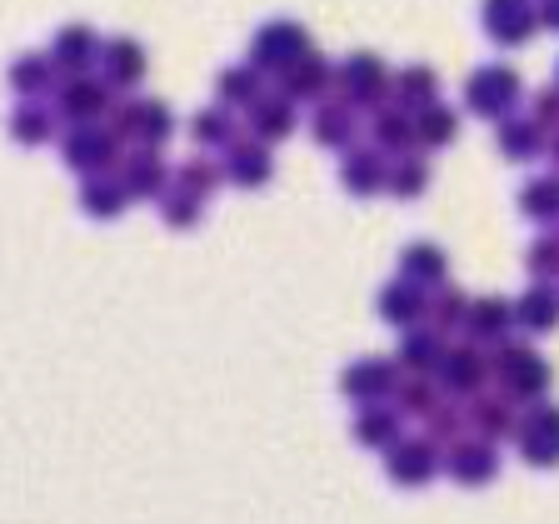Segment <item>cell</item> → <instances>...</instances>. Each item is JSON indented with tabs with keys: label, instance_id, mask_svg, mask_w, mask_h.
<instances>
[{
	"label": "cell",
	"instance_id": "52a82bcc",
	"mask_svg": "<svg viewBox=\"0 0 559 524\" xmlns=\"http://www.w3.org/2000/svg\"><path fill=\"white\" fill-rule=\"evenodd\" d=\"M340 390H345L349 405H384V400L400 390V370L390 360H374V355H365V360H355L345 374H340Z\"/></svg>",
	"mask_w": 559,
	"mask_h": 524
},
{
	"label": "cell",
	"instance_id": "b9f144b4",
	"mask_svg": "<svg viewBox=\"0 0 559 524\" xmlns=\"http://www.w3.org/2000/svg\"><path fill=\"white\" fill-rule=\"evenodd\" d=\"M469 305H475V300H465V290H454V285H444V290L430 300V325H435V330H454V325H465V320H469Z\"/></svg>",
	"mask_w": 559,
	"mask_h": 524
},
{
	"label": "cell",
	"instance_id": "ab89813d",
	"mask_svg": "<svg viewBox=\"0 0 559 524\" xmlns=\"http://www.w3.org/2000/svg\"><path fill=\"white\" fill-rule=\"evenodd\" d=\"M435 405H440V390H435L430 374H415V380H405L395 390V409H400V415H430Z\"/></svg>",
	"mask_w": 559,
	"mask_h": 524
},
{
	"label": "cell",
	"instance_id": "f35d334b",
	"mask_svg": "<svg viewBox=\"0 0 559 524\" xmlns=\"http://www.w3.org/2000/svg\"><path fill=\"white\" fill-rule=\"evenodd\" d=\"M465 430H469V409H460V405H435L430 415H425V434H430L435 444H454Z\"/></svg>",
	"mask_w": 559,
	"mask_h": 524
},
{
	"label": "cell",
	"instance_id": "603a6c76",
	"mask_svg": "<svg viewBox=\"0 0 559 524\" xmlns=\"http://www.w3.org/2000/svg\"><path fill=\"white\" fill-rule=\"evenodd\" d=\"M395 355H400V365H405L409 374H435V370H440V360H444V335L435 325L430 330H415V325H409Z\"/></svg>",
	"mask_w": 559,
	"mask_h": 524
},
{
	"label": "cell",
	"instance_id": "7402d4cb",
	"mask_svg": "<svg viewBox=\"0 0 559 524\" xmlns=\"http://www.w3.org/2000/svg\"><path fill=\"white\" fill-rule=\"evenodd\" d=\"M510 325H514V305L500 300V295L469 305L465 330H469V340H479V345H500V340L510 335Z\"/></svg>",
	"mask_w": 559,
	"mask_h": 524
},
{
	"label": "cell",
	"instance_id": "bcb514c9",
	"mask_svg": "<svg viewBox=\"0 0 559 524\" xmlns=\"http://www.w3.org/2000/svg\"><path fill=\"white\" fill-rule=\"evenodd\" d=\"M110 135H116V140H135V145L145 140V135H140V100L110 110Z\"/></svg>",
	"mask_w": 559,
	"mask_h": 524
},
{
	"label": "cell",
	"instance_id": "f907efd6",
	"mask_svg": "<svg viewBox=\"0 0 559 524\" xmlns=\"http://www.w3.org/2000/svg\"><path fill=\"white\" fill-rule=\"evenodd\" d=\"M555 85H559V70H555Z\"/></svg>",
	"mask_w": 559,
	"mask_h": 524
},
{
	"label": "cell",
	"instance_id": "9c48e42d",
	"mask_svg": "<svg viewBox=\"0 0 559 524\" xmlns=\"http://www.w3.org/2000/svg\"><path fill=\"white\" fill-rule=\"evenodd\" d=\"M435 475H440V444H435L430 434H425V440L390 444V479H395V485L419 489V485H430Z\"/></svg>",
	"mask_w": 559,
	"mask_h": 524
},
{
	"label": "cell",
	"instance_id": "7dc6e473",
	"mask_svg": "<svg viewBox=\"0 0 559 524\" xmlns=\"http://www.w3.org/2000/svg\"><path fill=\"white\" fill-rule=\"evenodd\" d=\"M530 110H535V120L545 126V135L549 130H559V85L555 91H539L535 100H530Z\"/></svg>",
	"mask_w": 559,
	"mask_h": 524
},
{
	"label": "cell",
	"instance_id": "5b68a950",
	"mask_svg": "<svg viewBox=\"0 0 559 524\" xmlns=\"http://www.w3.org/2000/svg\"><path fill=\"white\" fill-rule=\"evenodd\" d=\"M60 155L75 175H100L120 160V140L100 126H70V135L60 140Z\"/></svg>",
	"mask_w": 559,
	"mask_h": 524
},
{
	"label": "cell",
	"instance_id": "f6af8a7d",
	"mask_svg": "<svg viewBox=\"0 0 559 524\" xmlns=\"http://www.w3.org/2000/svg\"><path fill=\"white\" fill-rule=\"evenodd\" d=\"M140 145H165L175 135V120H170V105L165 100H140Z\"/></svg>",
	"mask_w": 559,
	"mask_h": 524
},
{
	"label": "cell",
	"instance_id": "3957f363",
	"mask_svg": "<svg viewBox=\"0 0 559 524\" xmlns=\"http://www.w3.org/2000/svg\"><path fill=\"white\" fill-rule=\"evenodd\" d=\"M465 100L475 116L485 120H504L514 110V100H520V75H514L510 66H485L469 75L465 85Z\"/></svg>",
	"mask_w": 559,
	"mask_h": 524
},
{
	"label": "cell",
	"instance_id": "ac0fdd59",
	"mask_svg": "<svg viewBox=\"0 0 559 524\" xmlns=\"http://www.w3.org/2000/svg\"><path fill=\"white\" fill-rule=\"evenodd\" d=\"M340 180H345L349 195H374V190L390 186V165H384V151H349L345 165H340Z\"/></svg>",
	"mask_w": 559,
	"mask_h": 524
},
{
	"label": "cell",
	"instance_id": "8fae6325",
	"mask_svg": "<svg viewBox=\"0 0 559 524\" xmlns=\"http://www.w3.org/2000/svg\"><path fill=\"white\" fill-rule=\"evenodd\" d=\"M444 469H450L460 485H489L500 475V454H495V440H454L450 454H444Z\"/></svg>",
	"mask_w": 559,
	"mask_h": 524
},
{
	"label": "cell",
	"instance_id": "8992f818",
	"mask_svg": "<svg viewBox=\"0 0 559 524\" xmlns=\"http://www.w3.org/2000/svg\"><path fill=\"white\" fill-rule=\"evenodd\" d=\"M310 50V35H305V25H295V21H270V25H260V35L250 40V66H260V70H285V66H295V60Z\"/></svg>",
	"mask_w": 559,
	"mask_h": 524
},
{
	"label": "cell",
	"instance_id": "1f68e13d",
	"mask_svg": "<svg viewBox=\"0 0 559 524\" xmlns=\"http://www.w3.org/2000/svg\"><path fill=\"white\" fill-rule=\"evenodd\" d=\"M56 56H21L11 66V85L25 95V100H35V95H46L50 85H56Z\"/></svg>",
	"mask_w": 559,
	"mask_h": 524
},
{
	"label": "cell",
	"instance_id": "8d00e7d4",
	"mask_svg": "<svg viewBox=\"0 0 559 524\" xmlns=\"http://www.w3.org/2000/svg\"><path fill=\"white\" fill-rule=\"evenodd\" d=\"M390 190L400 200H419L430 190V165L419 160V155H400V165H390Z\"/></svg>",
	"mask_w": 559,
	"mask_h": 524
},
{
	"label": "cell",
	"instance_id": "d590c367",
	"mask_svg": "<svg viewBox=\"0 0 559 524\" xmlns=\"http://www.w3.org/2000/svg\"><path fill=\"white\" fill-rule=\"evenodd\" d=\"M230 110H235V105H225V100L210 105V110H200L195 126H190L200 145H235V116H230Z\"/></svg>",
	"mask_w": 559,
	"mask_h": 524
},
{
	"label": "cell",
	"instance_id": "9a60e30c",
	"mask_svg": "<svg viewBox=\"0 0 559 524\" xmlns=\"http://www.w3.org/2000/svg\"><path fill=\"white\" fill-rule=\"evenodd\" d=\"M225 170H230L235 186L245 190H260L270 186V175H275V155H270V140H235L230 155H225Z\"/></svg>",
	"mask_w": 559,
	"mask_h": 524
},
{
	"label": "cell",
	"instance_id": "7c38bea8",
	"mask_svg": "<svg viewBox=\"0 0 559 524\" xmlns=\"http://www.w3.org/2000/svg\"><path fill=\"white\" fill-rule=\"evenodd\" d=\"M539 25V11H530V0H485V31L500 46H524Z\"/></svg>",
	"mask_w": 559,
	"mask_h": 524
},
{
	"label": "cell",
	"instance_id": "f1b7e54d",
	"mask_svg": "<svg viewBox=\"0 0 559 524\" xmlns=\"http://www.w3.org/2000/svg\"><path fill=\"white\" fill-rule=\"evenodd\" d=\"M400 275H409V279H419L425 290L430 285H444V275H450V260H444V250L440 245H405L400 250Z\"/></svg>",
	"mask_w": 559,
	"mask_h": 524
},
{
	"label": "cell",
	"instance_id": "5bb4252c",
	"mask_svg": "<svg viewBox=\"0 0 559 524\" xmlns=\"http://www.w3.org/2000/svg\"><path fill=\"white\" fill-rule=\"evenodd\" d=\"M330 81H340V70L330 66L325 56H310V50H305L295 66L280 70V91L290 95V100H320V95L330 91Z\"/></svg>",
	"mask_w": 559,
	"mask_h": 524
},
{
	"label": "cell",
	"instance_id": "4dcf8cb0",
	"mask_svg": "<svg viewBox=\"0 0 559 524\" xmlns=\"http://www.w3.org/2000/svg\"><path fill=\"white\" fill-rule=\"evenodd\" d=\"M215 95H221L225 105H235V110H250V105L260 100V66H230L215 75Z\"/></svg>",
	"mask_w": 559,
	"mask_h": 524
},
{
	"label": "cell",
	"instance_id": "6da1fadb",
	"mask_svg": "<svg viewBox=\"0 0 559 524\" xmlns=\"http://www.w3.org/2000/svg\"><path fill=\"white\" fill-rule=\"evenodd\" d=\"M495 374H500L504 395L524 400V405H539L549 395V384H555V370H549L545 355H535L530 345H510V340L495 345Z\"/></svg>",
	"mask_w": 559,
	"mask_h": 524
},
{
	"label": "cell",
	"instance_id": "277c9868",
	"mask_svg": "<svg viewBox=\"0 0 559 524\" xmlns=\"http://www.w3.org/2000/svg\"><path fill=\"white\" fill-rule=\"evenodd\" d=\"M489 374H495V355H485L479 349V340H469V345H454L444 349L440 370H435V380L450 390V395H479L489 384Z\"/></svg>",
	"mask_w": 559,
	"mask_h": 524
},
{
	"label": "cell",
	"instance_id": "83f0119b",
	"mask_svg": "<svg viewBox=\"0 0 559 524\" xmlns=\"http://www.w3.org/2000/svg\"><path fill=\"white\" fill-rule=\"evenodd\" d=\"M355 440L365 450H390V444L405 440V425H400V409H380V405H365L360 419H355Z\"/></svg>",
	"mask_w": 559,
	"mask_h": 524
},
{
	"label": "cell",
	"instance_id": "d4e9b609",
	"mask_svg": "<svg viewBox=\"0 0 559 524\" xmlns=\"http://www.w3.org/2000/svg\"><path fill=\"white\" fill-rule=\"evenodd\" d=\"M545 151V126L535 116H504L500 120V155L504 160H535Z\"/></svg>",
	"mask_w": 559,
	"mask_h": 524
},
{
	"label": "cell",
	"instance_id": "4fadbf2b",
	"mask_svg": "<svg viewBox=\"0 0 559 524\" xmlns=\"http://www.w3.org/2000/svg\"><path fill=\"white\" fill-rule=\"evenodd\" d=\"M425 314H430V295H425L419 279L400 275V279H390V285L380 290V320H390V325L409 330V325H419Z\"/></svg>",
	"mask_w": 559,
	"mask_h": 524
},
{
	"label": "cell",
	"instance_id": "7a4b0ae2",
	"mask_svg": "<svg viewBox=\"0 0 559 524\" xmlns=\"http://www.w3.org/2000/svg\"><path fill=\"white\" fill-rule=\"evenodd\" d=\"M514 444H520V460L535 469H555L559 465V409L555 405H530V415L520 419L514 430Z\"/></svg>",
	"mask_w": 559,
	"mask_h": 524
},
{
	"label": "cell",
	"instance_id": "44dd1931",
	"mask_svg": "<svg viewBox=\"0 0 559 524\" xmlns=\"http://www.w3.org/2000/svg\"><path fill=\"white\" fill-rule=\"evenodd\" d=\"M160 145H140L120 160V180L130 195H165V165H160Z\"/></svg>",
	"mask_w": 559,
	"mask_h": 524
},
{
	"label": "cell",
	"instance_id": "c3c4849f",
	"mask_svg": "<svg viewBox=\"0 0 559 524\" xmlns=\"http://www.w3.org/2000/svg\"><path fill=\"white\" fill-rule=\"evenodd\" d=\"M539 25L559 31V0H545V5H539Z\"/></svg>",
	"mask_w": 559,
	"mask_h": 524
},
{
	"label": "cell",
	"instance_id": "ba28073f",
	"mask_svg": "<svg viewBox=\"0 0 559 524\" xmlns=\"http://www.w3.org/2000/svg\"><path fill=\"white\" fill-rule=\"evenodd\" d=\"M340 91H345V100H355V105H384V95L395 91L390 85V75H384V60L380 56H349L345 66H340Z\"/></svg>",
	"mask_w": 559,
	"mask_h": 524
},
{
	"label": "cell",
	"instance_id": "681fc988",
	"mask_svg": "<svg viewBox=\"0 0 559 524\" xmlns=\"http://www.w3.org/2000/svg\"><path fill=\"white\" fill-rule=\"evenodd\" d=\"M549 160H555V175H559V135H555V145H549Z\"/></svg>",
	"mask_w": 559,
	"mask_h": 524
},
{
	"label": "cell",
	"instance_id": "d6986e66",
	"mask_svg": "<svg viewBox=\"0 0 559 524\" xmlns=\"http://www.w3.org/2000/svg\"><path fill=\"white\" fill-rule=\"evenodd\" d=\"M250 130H255L260 140H290L295 135V100L285 91L280 95H260L255 105H250Z\"/></svg>",
	"mask_w": 559,
	"mask_h": 524
},
{
	"label": "cell",
	"instance_id": "d6a6232c",
	"mask_svg": "<svg viewBox=\"0 0 559 524\" xmlns=\"http://www.w3.org/2000/svg\"><path fill=\"white\" fill-rule=\"evenodd\" d=\"M56 116L60 110H46V105H15V116H11V135L21 140V145H46L50 135H56Z\"/></svg>",
	"mask_w": 559,
	"mask_h": 524
},
{
	"label": "cell",
	"instance_id": "e0dca14e",
	"mask_svg": "<svg viewBox=\"0 0 559 524\" xmlns=\"http://www.w3.org/2000/svg\"><path fill=\"white\" fill-rule=\"evenodd\" d=\"M514 325H524L530 335H549L559 325V290L555 285H530V290L514 300Z\"/></svg>",
	"mask_w": 559,
	"mask_h": 524
},
{
	"label": "cell",
	"instance_id": "ffe728a7",
	"mask_svg": "<svg viewBox=\"0 0 559 524\" xmlns=\"http://www.w3.org/2000/svg\"><path fill=\"white\" fill-rule=\"evenodd\" d=\"M355 126H360L355 100H320V110H314V140H320V145H330V151H349Z\"/></svg>",
	"mask_w": 559,
	"mask_h": 524
},
{
	"label": "cell",
	"instance_id": "836d02e7",
	"mask_svg": "<svg viewBox=\"0 0 559 524\" xmlns=\"http://www.w3.org/2000/svg\"><path fill=\"white\" fill-rule=\"evenodd\" d=\"M520 210L539 225H559V175H545V180H530L520 190Z\"/></svg>",
	"mask_w": 559,
	"mask_h": 524
},
{
	"label": "cell",
	"instance_id": "60d3db41",
	"mask_svg": "<svg viewBox=\"0 0 559 524\" xmlns=\"http://www.w3.org/2000/svg\"><path fill=\"white\" fill-rule=\"evenodd\" d=\"M160 221L175 225V230H190V225L200 221V195H195V190H186V186L165 190V195H160Z\"/></svg>",
	"mask_w": 559,
	"mask_h": 524
},
{
	"label": "cell",
	"instance_id": "2e32d148",
	"mask_svg": "<svg viewBox=\"0 0 559 524\" xmlns=\"http://www.w3.org/2000/svg\"><path fill=\"white\" fill-rule=\"evenodd\" d=\"M370 130H374V145L390 155H409L415 145H425V140H419V120L409 116L405 105H374Z\"/></svg>",
	"mask_w": 559,
	"mask_h": 524
},
{
	"label": "cell",
	"instance_id": "30bf717a",
	"mask_svg": "<svg viewBox=\"0 0 559 524\" xmlns=\"http://www.w3.org/2000/svg\"><path fill=\"white\" fill-rule=\"evenodd\" d=\"M56 110L70 126H95L100 116H110V91H105L100 81H91V75H70V81L60 85Z\"/></svg>",
	"mask_w": 559,
	"mask_h": 524
},
{
	"label": "cell",
	"instance_id": "f546056e",
	"mask_svg": "<svg viewBox=\"0 0 559 524\" xmlns=\"http://www.w3.org/2000/svg\"><path fill=\"white\" fill-rule=\"evenodd\" d=\"M105 75H110V85H140L145 81V50L135 46V40H110L100 56Z\"/></svg>",
	"mask_w": 559,
	"mask_h": 524
},
{
	"label": "cell",
	"instance_id": "484cf974",
	"mask_svg": "<svg viewBox=\"0 0 559 524\" xmlns=\"http://www.w3.org/2000/svg\"><path fill=\"white\" fill-rule=\"evenodd\" d=\"M469 430H479L485 440H504V434L520 430V425H514V409H510V395H485V390H479V395L469 400Z\"/></svg>",
	"mask_w": 559,
	"mask_h": 524
},
{
	"label": "cell",
	"instance_id": "7bdbcfd3",
	"mask_svg": "<svg viewBox=\"0 0 559 524\" xmlns=\"http://www.w3.org/2000/svg\"><path fill=\"white\" fill-rule=\"evenodd\" d=\"M524 270L539 279V285H555L559 279V235H539L530 245V255H524Z\"/></svg>",
	"mask_w": 559,
	"mask_h": 524
},
{
	"label": "cell",
	"instance_id": "ee69618b",
	"mask_svg": "<svg viewBox=\"0 0 559 524\" xmlns=\"http://www.w3.org/2000/svg\"><path fill=\"white\" fill-rule=\"evenodd\" d=\"M175 180H180V186H186V190H195V195L205 200L210 190L221 186V180H230V170H225V165H215V160H205V155H200V160H186V165H180V175H175Z\"/></svg>",
	"mask_w": 559,
	"mask_h": 524
},
{
	"label": "cell",
	"instance_id": "4316f807",
	"mask_svg": "<svg viewBox=\"0 0 559 524\" xmlns=\"http://www.w3.org/2000/svg\"><path fill=\"white\" fill-rule=\"evenodd\" d=\"M130 200L135 195L126 190V180H105V175H91L85 190H81V210L95 215V221H116V215H126Z\"/></svg>",
	"mask_w": 559,
	"mask_h": 524
},
{
	"label": "cell",
	"instance_id": "cb8c5ba5",
	"mask_svg": "<svg viewBox=\"0 0 559 524\" xmlns=\"http://www.w3.org/2000/svg\"><path fill=\"white\" fill-rule=\"evenodd\" d=\"M50 56H56V66L66 70V75H85L105 50L95 46V35L85 31V25H66V31L56 35V50H50Z\"/></svg>",
	"mask_w": 559,
	"mask_h": 524
},
{
	"label": "cell",
	"instance_id": "e575fe53",
	"mask_svg": "<svg viewBox=\"0 0 559 524\" xmlns=\"http://www.w3.org/2000/svg\"><path fill=\"white\" fill-rule=\"evenodd\" d=\"M435 91H440V85H435V70L430 66H409L395 81V105H405L409 116H419L425 105H435Z\"/></svg>",
	"mask_w": 559,
	"mask_h": 524
},
{
	"label": "cell",
	"instance_id": "74e56055",
	"mask_svg": "<svg viewBox=\"0 0 559 524\" xmlns=\"http://www.w3.org/2000/svg\"><path fill=\"white\" fill-rule=\"evenodd\" d=\"M419 140H425V145H450L454 135H460V116H454L450 105H425V110H419Z\"/></svg>",
	"mask_w": 559,
	"mask_h": 524
}]
</instances>
